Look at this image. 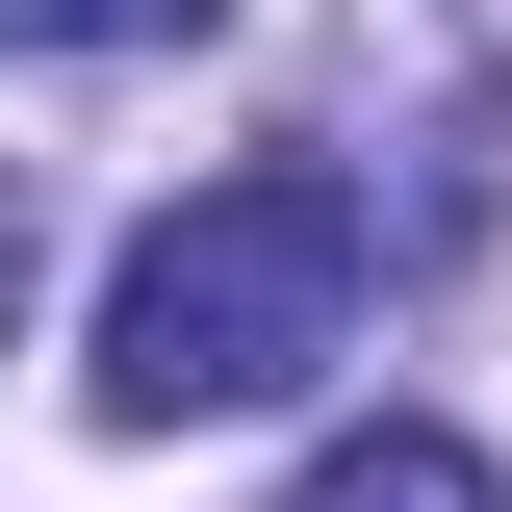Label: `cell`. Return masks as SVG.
<instances>
[{"mask_svg": "<svg viewBox=\"0 0 512 512\" xmlns=\"http://www.w3.org/2000/svg\"><path fill=\"white\" fill-rule=\"evenodd\" d=\"M26 256H52V231H26V180H0V333H26Z\"/></svg>", "mask_w": 512, "mask_h": 512, "instance_id": "obj_4", "label": "cell"}, {"mask_svg": "<svg viewBox=\"0 0 512 512\" xmlns=\"http://www.w3.org/2000/svg\"><path fill=\"white\" fill-rule=\"evenodd\" d=\"M333 333H359V180L333 154H231V180H180L128 231L77 384H103V436H205V410H282Z\"/></svg>", "mask_w": 512, "mask_h": 512, "instance_id": "obj_1", "label": "cell"}, {"mask_svg": "<svg viewBox=\"0 0 512 512\" xmlns=\"http://www.w3.org/2000/svg\"><path fill=\"white\" fill-rule=\"evenodd\" d=\"M231 0H0V52H205Z\"/></svg>", "mask_w": 512, "mask_h": 512, "instance_id": "obj_3", "label": "cell"}, {"mask_svg": "<svg viewBox=\"0 0 512 512\" xmlns=\"http://www.w3.org/2000/svg\"><path fill=\"white\" fill-rule=\"evenodd\" d=\"M282 512H512V487H487V436H436V410H384V436H333V461H308Z\"/></svg>", "mask_w": 512, "mask_h": 512, "instance_id": "obj_2", "label": "cell"}]
</instances>
